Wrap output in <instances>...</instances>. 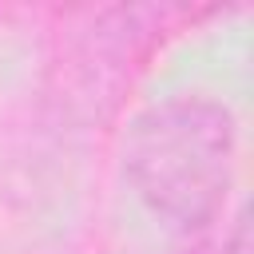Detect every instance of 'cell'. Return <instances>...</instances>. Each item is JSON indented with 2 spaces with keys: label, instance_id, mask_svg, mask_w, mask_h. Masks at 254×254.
Wrapping results in <instances>:
<instances>
[{
  "label": "cell",
  "instance_id": "obj_4",
  "mask_svg": "<svg viewBox=\"0 0 254 254\" xmlns=\"http://www.w3.org/2000/svg\"><path fill=\"white\" fill-rule=\"evenodd\" d=\"M179 254H214V250H210V246H206V242H194V246H183V250H179Z\"/></svg>",
  "mask_w": 254,
  "mask_h": 254
},
{
  "label": "cell",
  "instance_id": "obj_3",
  "mask_svg": "<svg viewBox=\"0 0 254 254\" xmlns=\"http://www.w3.org/2000/svg\"><path fill=\"white\" fill-rule=\"evenodd\" d=\"M218 254H250V218H246V210L234 214V222H230V230H226Z\"/></svg>",
  "mask_w": 254,
  "mask_h": 254
},
{
  "label": "cell",
  "instance_id": "obj_2",
  "mask_svg": "<svg viewBox=\"0 0 254 254\" xmlns=\"http://www.w3.org/2000/svg\"><path fill=\"white\" fill-rule=\"evenodd\" d=\"M187 20V8H107L75 44V79L87 99H115L123 83L151 60L167 32Z\"/></svg>",
  "mask_w": 254,
  "mask_h": 254
},
{
  "label": "cell",
  "instance_id": "obj_1",
  "mask_svg": "<svg viewBox=\"0 0 254 254\" xmlns=\"http://www.w3.org/2000/svg\"><path fill=\"white\" fill-rule=\"evenodd\" d=\"M238 123L210 95H171L123 131V175L135 194L187 234L206 230L230 194Z\"/></svg>",
  "mask_w": 254,
  "mask_h": 254
}]
</instances>
